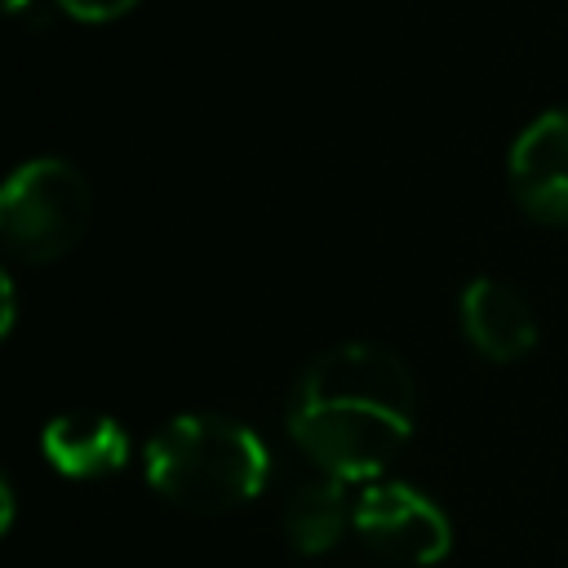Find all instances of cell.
<instances>
[{
	"mask_svg": "<svg viewBox=\"0 0 568 568\" xmlns=\"http://www.w3.org/2000/svg\"><path fill=\"white\" fill-rule=\"evenodd\" d=\"M417 422V382L399 351L382 342H337L320 351L293 395L288 435L320 475L373 484L404 453Z\"/></svg>",
	"mask_w": 568,
	"mask_h": 568,
	"instance_id": "obj_1",
	"label": "cell"
},
{
	"mask_svg": "<svg viewBox=\"0 0 568 568\" xmlns=\"http://www.w3.org/2000/svg\"><path fill=\"white\" fill-rule=\"evenodd\" d=\"M58 4L80 22H111V18H124L138 0H58Z\"/></svg>",
	"mask_w": 568,
	"mask_h": 568,
	"instance_id": "obj_9",
	"label": "cell"
},
{
	"mask_svg": "<svg viewBox=\"0 0 568 568\" xmlns=\"http://www.w3.org/2000/svg\"><path fill=\"white\" fill-rule=\"evenodd\" d=\"M151 488L195 515H222L253 501L271 479V453L253 426L226 413H182L146 444Z\"/></svg>",
	"mask_w": 568,
	"mask_h": 568,
	"instance_id": "obj_2",
	"label": "cell"
},
{
	"mask_svg": "<svg viewBox=\"0 0 568 568\" xmlns=\"http://www.w3.org/2000/svg\"><path fill=\"white\" fill-rule=\"evenodd\" d=\"M93 217L89 182L58 155L27 160L0 191V235L18 262H58L71 253Z\"/></svg>",
	"mask_w": 568,
	"mask_h": 568,
	"instance_id": "obj_3",
	"label": "cell"
},
{
	"mask_svg": "<svg viewBox=\"0 0 568 568\" xmlns=\"http://www.w3.org/2000/svg\"><path fill=\"white\" fill-rule=\"evenodd\" d=\"M351 528L377 559L404 568H430L453 550V524L444 506L404 479L364 484Z\"/></svg>",
	"mask_w": 568,
	"mask_h": 568,
	"instance_id": "obj_4",
	"label": "cell"
},
{
	"mask_svg": "<svg viewBox=\"0 0 568 568\" xmlns=\"http://www.w3.org/2000/svg\"><path fill=\"white\" fill-rule=\"evenodd\" d=\"M22 4H27V0H9V9H22Z\"/></svg>",
	"mask_w": 568,
	"mask_h": 568,
	"instance_id": "obj_10",
	"label": "cell"
},
{
	"mask_svg": "<svg viewBox=\"0 0 568 568\" xmlns=\"http://www.w3.org/2000/svg\"><path fill=\"white\" fill-rule=\"evenodd\" d=\"M457 315H462L466 342L493 364H515L537 346L532 302L519 288H510V284H501L493 275H479V280H470L462 288Z\"/></svg>",
	"mask_w": 568,
	"mask_h": 568,
	"instance_id": "obj_6",
	"label": "cell"
},
{
	"mask_svg": "<svg viewBox=\"0 0 568 568\" xmlns=\"http://www.w3.org/2000/svg\"><path fill=\"white\" fill-rule=\"evenodd\" d=\"M40 448H44V457L58 475L106 479V475L124 470V462H129V430L106 413L71 408V413L49 417V426L40 435Z\"/></svg>",
	"mask_w": 568,
	"mask_h": 568,
	"instance_id": "obj_7",
	"label": "cell"
},
{
	"mask_svg": "<svg viewBox=\"0 0 568 568\" xmlns=\"http://www.w3.org/2000/svg\"><path fill=\"white\" fill-rule=\"evenodd\" d=\"M510 191L528 217L568 226V111H546L515 138Z\"/></svg>",
	"mask_w": 568,
	"mask_h": 568,
	"instance_id": "obj_5",
	"label": "cell"
},
{
	"mask_svg": "<svg viewBox=\"0 0 568 568\" xmlns=\"http://www.w3.org/2000/svg\"><path fill=\"white\" fill-rule=\"evenodd\" d=\"M351 524H355V501L346 497V484L333 475L302 479L284 501V537L297 555L333 550Z\"/></svg>",
	"mask_w": 568,
	"mask_h": 568,
	"instance_id": "obj_8",
	"label": "cell"
}]
</instances>
